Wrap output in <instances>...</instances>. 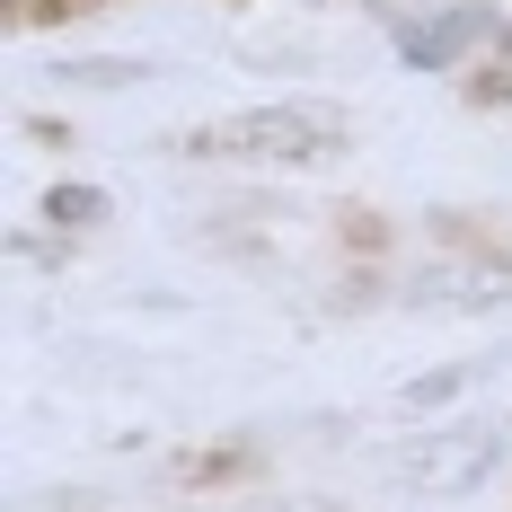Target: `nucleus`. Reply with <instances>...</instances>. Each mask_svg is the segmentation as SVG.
Masks as SVG:
<instances>
[{"mask_svg":"<svg viewBox=\"0 0 512 512\" xmlns=\"http://www.w3.org/2000/svg\"><path fill=\"white\" fill-rule=\"evenodd\" d=\"M389 468H398V486H407V495H424V504H460V495H477V486L504 468V433H495V424H477V415L415 424Z\"/></svg>","mask_w":512,"mask_h":512,"instance_id":"nucleus-1","label":"nucleus"},{"mask_svg":"<svg viewBox=\"0 0 512 512\" xmlns=\"http://www.w3.org/2000/svg\"><path fill=\"white\" fill-rule=\"evenodd\" d=\"M504 36L512 27L495 0H433V9L398 18V62L407 71H486L504 53Z\"/></svg>","mask_w":512,"mask_h":512,"instance_id":"nucleus-2","label":"nucleus"},{"mask_svg":"<svg viewBox=\"0 0 512 512\" xmlns=\"http://www.w3.org/2000/svg\"><path fill=\"white\" fill-rule=\"evenodd\" d=\"M345 142V115L336 106H256V115H230L195 133L186 151H212V159H309V151H336Z\"/></svg>","mask_w":512,"mask_h":512,"instance_id":"nucleus-3","label":"nucleus"},{"mask_svg":"<svg viewBox=\"0 0 512 512\" xmlns=\"http://www.w3.org/2000/svg\"><path fill=\"white\" fill-rule=\"evenodd\" d=\"M106 212L115 204H106L98 186H53L45 195V230L53 239H89V230H106Z\"/></svg>","mask_w":512,"mask_h":512,"instance_id":"nucleus-4","label":"nucleus"},{"mask_svg":"<svg viewBox=\"0 0 512 512\" xmlns=\"http://www.w3.org/2000/svg\"><path fill=\"white\" fill-rule=\"evenodd\" d=\"M477 389V362H451V371H424V380H407V398L398 407L415 415V424H433V415L451 407V398H468Z\"/></svg>","mask_w":512,"mask_h":512,"instance_id":"nucleus-5","label":"nucleus"},{"mask_svg":"<svg viewBox=\"0 0 512 512\" xmlns=\"http://www.w3.org/2000/svg\"><path fill=\"white\" fill-rule=\"evenodd\" d=\"M477 98H486V106H512V36H504V53L477 71Z\"/></svg>","mask_w":512,"mask_h":512,"instance_id":"nucleus-6","label":"nucleus"}]
</instances>
